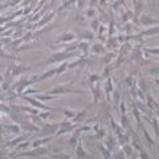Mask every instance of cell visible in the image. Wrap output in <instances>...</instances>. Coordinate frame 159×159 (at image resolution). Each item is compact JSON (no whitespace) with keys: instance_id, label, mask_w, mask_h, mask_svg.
Listing matches in <instances>:
<instances>
[{"instance_id":"cell-1","label":"cell","mask_w":159,"mask_h":159,"mask_svg":"<svg viewBox=\"0 0 159 159\" xmlns=\"http://www.w3.org/2000/svg\"><path fill=\"white\" fill-rule=\"evenodd\" d=\"M49 153V149L48 147H36V149H32L31 151H21L20 154H12L11 157H16V158H20V157H27V158H37V157H43Z\"/></svg>"},{"instance_id":"cell-2","label":"cell","mask_w":159,"mask_h":159,"mask_svg":"<svg viewBox=\"0 0 159 159\" xmlns=\"http://www.w3.org/2000/svg\"><path fill=\"white\" fill-rule=\"evenodd\" d=\"M23 98L25 99V101L29 103V105H32L33 107H37V109L40 110H48V111H54V109H52V107L49 106H46V105H44V103L41 102H39V99L37 98H35V97H32V95H28V94H23Z\"/></svg>"},{"instance_id":"cell-3","label":"cell","mask_w":159,"mask_h":159,"mask_svg":"<svg viewBox=\"0 0 159 159\" xmlns=\"http://www.w3.org/2000/svg\"><path fill=\"white\" fill-rule=\"evenodd\" d=\"M48 94H54V95H58V94H65V93H69V94H83L82 90H73V89H69V87H65V86H57V87H53V89H49L46 90Z\"/></svg>"},{"instance_id":"cell-4","label":"cell","mask_w":159,"mask_h":159,"mask_svg":"<svg viewBox=\"0 0 159 159\" xmlns=\"http://www.w3.org/2000/svg\"><path fill=\"white\" fill-rule=\"evenodd\" d=\"M74 56V52H58V53L52 54L49 60H46V64H52V62H57V61H64L66 58H70Z\"/></svg>"},{"instance_id":"cell-5","label":"cell","mask_w":159,"mask_h":159,"mask_svg":"<svg viewBox=\"0 0 159 159\" xmlns=\"http://www.w3.org/2000/svg\"><path fill=\"white\" fill-rule=\"evenodd\" d=\"M58 129L60 123H44L41 126V135L49 137V135H53V133H57Z\"/></svg>"},{"instance_id":"cell-6","label":"cell","mask_w":159,"mask_h":159,"mask_svg":"<svg viewBox=\"0 0 159 159\" xmlns=\"http://www.w3.org/2000/svg\"><path fill=\"white\" fill-rule=\"evenodd\" d=\"M74 130V126L72 125L69 121H65L62 123H60V129L57 130V133L54 134V137H60V135H64L66 133H69V131H73Z\"/></svg>"},{"instance_id":"cell-7","label":"cell","mask_w":159,"mask_h":159,"mask_svg":"<svg viewBox=\"0 0 159 159\" xmlns=\"http://www.w3.org/2000/svg\"><path fill=\"white\" fill-rule=\"evenodd\" d=\"M28 69H29V66L20 65V64H13V65H11V74H12V77H17L19 74L27 72Z\"/></svg>"},{"instance_id":"cell-8","label":"cell","mask_w":159,"mask_h":159,"mask_svg":"<svg viewBox=\"0 0 159 159\" xmlns=\"http://www.w3.org/2000/svg\"><path fill=\"white\" fill-rule=\"evenodd\" d=\"M141 25L143 27H153V25H157V24H159V20H155L153 17H150L149 15H142L141 16Z\"/></svg>"},{"instance_id":"cell-9","label":"cell","mask_w":159,"mask_h":159,"mask_svg":"<svg viewBox=\"0 0 159 159\" xmlns=\"http://www.w3.org/2000/svg\"><path fill=\"white\" fill-rule=\"evenodd\" d=\"M54 135H49V137H45V138H40V139H36L31 143V147L32 149H36V147H40V146H44L46 145V143H49L52 139H53Z\"/></svg>"},{"instance_id":"cell-10","label":"cell","mask_w":159,"mask_h":159,"mask_svg":"<svg viewBox=\"0 0 159 159\" xmlns=\"http://www.w3.org/2000/svg\"><path fill=\"white\" fill-rule=\"evenodd\" d=\"M74 39H76L74 33H72V32H66V33L60 36V37L56 40V43H69V41H73Z\"/></svg>"},{"instance_id":"cell-11","label":"cell","mask_w":159,"mask_h":159,"mask_svg":"<svg viewBox=\"0 0 159 159\" xmlns=\"http://www.w3.org/2000/svg\"><path fill=\"white\" fill-rule=\"evenodd\" d=\"M53 17H54V13H53V12H49V13H46L45 16H44V19H41L40 21L36 23V27H43V25H45V24L49 23Z\"/></svg>"},{"instance_id":"cell-12","label":"cell","mask_w":159,"mask_h":159,"mask_svg":"<svg viewBox=\"0 0 159 159\" xmlns=\"http://www.w3.org/2000/svg\"><path fill=\"white\" fill-rule=\"evenodd\" d=\"M25 139H28V137H27V135H19L17 138H15V139H12L11 142H8L7 147H11V149H12V147H16V146H17L20 142L25 141Z\"/></svg>"},{"instance_id":"cell-13","label":"cell","mask_w":159,"mask_h":159,"mask_svg":"<svg viewBox=\"0 0 159 159\" xmlns=\"http://www.w3.org/2000/svg\"><path fill=\"white\" fill-rule=\"evenodd\" d=\"M80 133H81V130H76V133H74V135L70 139H69V145H70V147L72 149H76L77 147V145H78V137H80Z\"/></svg>"},{"instance_id":"cell-14","label":"cell","mask_w":159,"mask_h":159,"mask_svg":"<svg viewBox=\"0 0 159 159\" xmlns=\"http://www.w3.org/2000/svg\"><path fill=\"white\" fill-rule=\"evenodd\" d=\"M56 74V69L53 68V69H49V70H46L44 74H41V76H39V78H37V81L40 82V81H45V80H48V78H50V77H53V76Z\"/></svg>"},{"instance_id":"cell-15","label":"cell","mask_w":159,"mask_h":159,"mask_svg":"<svg viewBox=\"0 0 159 159\" xmlns=\"http://www.w3.org/2000/svg\"><path fill=\"white\" fill-rule=\"evenodd\" d=\"M90 52H93L95 54H101V53H105V48L102 46V44H93L90 48H89Z\"/></svg>"},{"instance_id":"cell-16","label":"cell","mask_w":159,"mask_h":159,"mask_svg":"<svg viewBox=\"0 0 159 159\" xmlns=\"http://www.w3.org/2000/svg\"><path fill=\"white\" fill-rule=\"evenodd\" d=\"M57 97V95H54V94H36V97L35 98H37V99H41V101H53V99Z\"/></svg>"},{"instance_id":"cell-17","label":"cell","mask_w":159,"mask_h":159,"mask_svg":"<svg viewBox=\"0 0 159 159\" xmlns=\"http://www.w3.org/2000/svg\"><path fill=\"white\" fill-rule=\"evenodd\" d=\"M76 153H77V158H89L87 153H86V151H83L82 146L80 145V143L77 145V147H76Z\"/></svg>"},{"instance_id":"cell-18","label":"cell","mask_w":159,"mask_h":159,"mask_svg":"<svg viewBox=\"0 0 159 159\" xmlns=\"http://www.w3.org/2000/svg\"><path fill=\"white\" fill-rule=\"evenodd\" d=\"M155 35H159V27H154L141 33V36H155Z\"/></svg>"},{"instance_id":"cell-19","label":"cell","mask_w":159,"mask_h":159,"mask_svg":"<svg viewBox=\"0 0 159 159\" xmlns=\"http://www.w3.org/2000/svg\"><path fill=\"white\" fill-rule=\"evenodd\" d=\"M69 69V62L65 61V62H61V65H60L58 68H56V74H61L64 73L65 70Z\"/></svg>"},{"instance_id":"cell-20","label":"cell","mask_w":159,"mask_h":159,"mask_svg":"<svg viewBox=\"0 0 159 159\" xmlns=\"http://www.w3.org/2000/svg\"><path fill=\"white\" fill-rule=\"evenodd\" d=\"M105 93L107 94V97H110V94L113 93V83H111V78L106 80V85H105Z\"/></svg>"},{"instance_id":"cell-21","label":"cell","mask_w":159,"mask_h":159,"mask_svg":"<svg viewBox=\"0 0 159 159\" xmlns=\"http://www.w3.org/2000/svg\"><path fill=\"white\" fill-rule=\"evenodd\" d=\"M85 115H86V109H82L80 113H76V115H74V122H81L83 118H85Z\"/></svg>"},{"instance_id":"cell-22","label":"cell","mask_w":159,"mask_h":159,"mask_svg":"<svg viewBox=\"0 0 159 159\" xmlns=\"http://www.w3.org/2000/svg\"><path fill=\"white\" fill-rule=\"evenodd\" d=\"M31 146V142L28 141V139H25V141H23V142H20L17 146H16V150H25L28 149V147Z\"/></svg>"},{"instance_id":"cell-23","label":"cell","mask_w":159,"mask_h":159,"mask_svg":"<svg viewBox=\"0 0 159 159\" xmlns=\"http://www.w3.org/2000/svg\"><path fill=\"white\" fill-rule=\"evenodd\" d=\"M62 113L65 114V117H66L68 119H72V118H74V115H76V113H77V111L70 110V109H65V107H64V109H62Z\"/></svg>"},{"instance_id":"cell-24","label":"cell","mask_w":159,"mask_h":159,"mask_svg":"<svg viewBox=\"0 0 159 159\" xmlns=\"http://www.w3.org/2000/svg\"><path fill=\"white\" fill-rule=\"evenodd\" d=\"M81 39L82 40H89V41H91V40L94 39V33L91 31H87V32H83V33H81Z\"/></svg>"},{"instance_id":"cell-25","label":"cell","mask_w":159,"mask_h":159,"mask_svg":"<svg viewBox=\"0 0 159 159\" xmlns=\"http://www.w3.org/2000/svg\"><path fill=\"white\" fill-rule=\"evenodd\" d=\"M7 130L11 131V133H13V134H19L20 131H21L19 125H9V126H7Z\"/></svg>"},{"instance_id":"cell-26","label":"cell","mask_w":159,"mask_h":159,"mask_svg":"<svg viewBox=\"0 0 159 159\" xmlns=\"http://www.w3.org/2000/svg\"><path fill=\"white\" fill-rule=\"evenodd\" d=\"M133 15L134 13L131 11H125L122 13V20H123V21H129L130 19H133Z\"/></svg>"},{"instance_id":"cell-27","label":"cell","mask_w":159,"mask_h":159,"mask_svg":"<svg viewBox=\"0 0 159 159\" xmlns=\"http://www.w3.org/2000/svg\"><path fill=\"white\" fill-rule=\"evenodd\" d=\"M98 149H99V151H101V153L103 154V157L105 158H110L111 155H110V150L109 149H105V147H103L102 145H99L98 146Z\"/></svg>"},{"instance_id":"cell-28","label":"cell","mask_w":159,"mask_h":159,"mask_svg":"<svg viewBox=\"0 0 159 159\" xmlns=\"http://www.w3.org/2000/svg\"><path fill=\"white\" fill-rule=\"evenodd\" d=\"M142 130H143V135H145V138L147 139V142H149V145L150 146H154V141H153V138L149 135V133H147V130L145 129V127H142Z\"/></svg>"},{"instance_id":"cell-29","label":"cell","mask_w":159,"mask_h":159,"mask_svg":"<svg viewBox=\"0 0 159 159\" xmlns=\"http://www.w3.org/2000/svg\"><path fill=\"white\" fill-rule=\"evenodd\" d=\"M153 126H154V131H155V137H159V122L157 118L153 119Z\"/></svg>"},{"instance_id":"cell-30","label":"cell","mask_w":159,"mask_h":159,"mask_svg":"<svg viewBox=\"0 0 159 159\" xmlns=\"http://www.w3.org/2000/svg\"><path fill=\"white\" fill-rule=\"evenodd\" d=\"M78 48H80V49H81L82 52H87V50H89V43H78Z\"/></svg>"},{"instance_id":"cell-31","label":"cell","mask_w":159,"mask_h":159,"mask_svg":"<svg viewBox=\"0 0 159 159\" xmlns=\"http://www.w3.org/2000/svg\"><path fill=\"white\" fill-rule=\"evenodd\" d=\"M39 117L41 118V119H44V121H46V119L50 117V111L45 110V111H43V113H39Z\"/></svg>"},{"instance_id":"cell-32","label":"cell","mask_w":159,"mask_h":159,"mask_svg":"<svg viewBox=\"0 0 159 159\" xmlns=\"http://www.w3.org/2000/svg\"><path fill=\"white\" fill-rule=\"evenodd\" d=\"M91 32H97L98 28H99V21L98 20H94V21H91Z\"/></svg>"},{"instance_id":"cell-33","label":"cell","mask_w":159,"mask_h":159,"mask_svg":"<svg viewBox=\"0 0 159 159\" xmlns=\"http://www.w3.org/2000/svg\"><path fill=\"white\" fill-rule=\"evenodd\" d=\"M113 143H114V139H113V138H107V139H106V143H105V145L107 146V149H109L110 151L113 150Z\"/></svg>"},{"instance_id":"cell-34","label":"cell","mask_w":159,"mask_h":159,"mask_svg":"<svg viewBox=\"0 0 159 159\" xmlns=\"http://www.w3.org/2000/svg\"><path fill=\"white\" fill-rule=\"evenodd\" d=\"M99 80V76H97V74H91L90 76V82L91 83H95Z\"/></svg>"},{"instance_id":"cell-35","label":"cell","mask_w":159,"mask_h":159,"mask_svg":"<svg viewBox=\"0 0 159 159\" xmlns=\"http://www.w3.org/2000/svg\"><path fill=\"white\" fill-rule=\"evenodd\" d=\"M77 7H78V9H83L85 8V3H83V0H77Z\"/></svg>"},{"instance_id":"cell-36","label":"cell","mask_w":159,"mask_h":159,"mask_svg":"<svg viewBox=\"0 0 159 159\" xmlns=\"http://www.w3.org/2000/svg\"><path fill=\"white\" fill-rule=\"evenodd\" d=\"M147 52L151 54H159V48H151V49H147Z\"/></svg>"},{"instance_id":"cell-37","label":"cell","mask_w":159,"mask_h":159,"mask_svg":"<svg viewBox=\"0 0 159 159\" xmlns=\"http://www.w3.org/2000/svg\"><path fill=\"white\" fill-rule=\"evenodd\" d=\"M125 151H126V157L127 155L130 157V154L133 153V149H131V146H125Z\"/></svg>"},{"instance_id":"cell-38","label":"cell","mask_w":159,"mask_h":159,"mask_svg":"<svg viewBox=\"0 0 159 159\" xmlns=\"http://www.w3.org/2000/svg\"><path fill=\"white\" fill-rule=\"evenodd\" d=\"M86 13H87V16H89V17H91V16H94V15H95V11L93 9V8H89Z\"/></svg>"},{"instance_id":"cell-39","label":"cell","mask_w":159,"mask_h":159,"mask_svg":"<svg viewBox=\"0 0 159 159\" xmlns=\"http://www.w3.org/2000/svg\"><path fill=\"white\" fill-rule=\"evenodd\" d=\"M121 111H122V114L126 113V110H125V101H121Z\"/></svg>"},{"instance_id":"cell-40","label":"cell","mask_w":159,"mask_h":159,"mask_svg":"<svg viewBox=\"0 0 159 159\" xmlns=\"http://www.w3.org/2000/svg\"><path fill=\"white\" fill-rule=\"evenodd\" d=\"M97 2L98 0H90V3H89V6H90V8H93L95 4H97Z\"/></svg>"},{"instance_id":"cell-41","label":"cell","mask_w":159,"mask_h":159,"mask_svg":"<svg viewBox=\"0 0 159 159\" xmlns=\"http://www.w3.org/2000/svg\"><path fill=\"white\" fill-rule=\"evenodd\" d=\"M45 2H46V0H40V2H39V8H40V7H41V6H43V4H45ZM39 8H36V11H37V9H39Z\"/></svg>"},{"instance_id":"cell-42","label":"cell","mask_w":159,"mask_h":159,"mask_svg":"<svg viewBox=\"0 0 159 159\" xmlns=\"http://www.w3.org/2000/svg\"><path fill=\"white\" fill-rule=\"evenodd\" d=\"M107 74H109V68H106V69L103 70V77H106Z\"/></svg>"},{"instance_id":"cell-43","label":"cell","mask_w":159,"mask_h":159,"mask_svg":"<svg viewBox=\"0 0 159 159\" xmlns=\"http://www.w3.org/2000/svg\"><path fill=\"white\" fill-rule=\"evenodd\" d=\"M131 81H133V77H129V78H126V83H129V85H131Z\"/></svg>"},{"instance_id":"cell-44","label":"cell","mask_w":159,"mask_h":159,"mask_svg":"<svg viewBox=\"0 0 159 159\" xmlns=\"http://www.w3.org/2000/svg\"><path fill=\"white\" fill-rule=\"evenodd\" d=\"M141 157H142V158H149V157H147V155H146L145 151H142V150H141Z\"/></svg>"},{"instance_id":"cell-45","label":"cell","mask_w":159,"mask_h":159,"mask_svg":"<svg viewBox=\"0 0 159 159\" xmlns=\"http://www.w3.org/2000/svg\"><path fill=\"white\" fill-rule=\"evenodd\" d=\"M20 2H21V0H13V2H12V4H11V6H16V4H19Z\"/></svg>"},{"instance_id":"cell-46","label":"cell","mask_w":159,"mask_h":159,"mask_svg":"<svg viewBox=\"0 0 159 159\" xmlns=\"http://www.w3.org/2000/svg\"><path fill=\"white\" fill-rule=\"evenodd\" d=\"M105 4V0H99V6H103Z\"/></svg>"},{"instance_id":"cell-47","label":"cell","mask_w":159,"mask_h":159,"mask_svg":"<svg viewBox=\"0 0 159 159\" xmlns=\"http://www.w3.org/2000/svg\"><path fill=\"white\" fill-rule=\"evenodd\" d=\"M3 80H4V76H2V74H0V83L3 82Z\"/></svg>"},{"instance_id":"cell-48","label":"cell","mask_w":159,"mask_h":159,"mask_svg":"<svg viewBox=\"0 0 159 159\" xmlns=\"http://www.w3.org/2000/svg\"><path fill=\"white\" fill-rule=\"evenodd\" d=\"M155 82H157V83H158V85H159V78H158V80H155Z\"/></svg>"},{"instance_id":"cell-49","label":"cell","mask_w":159,"mask_h":159,"mask_svg":"<svg viewBox=\"0 0 159 159\" xmlns=\"http://www.w3.org/2000/svg\"><path fill=\"white\" fill-rule=\"evenodd\" d=\"M62 2H65V0H62Z\"/></svg>"}]
</instances>
